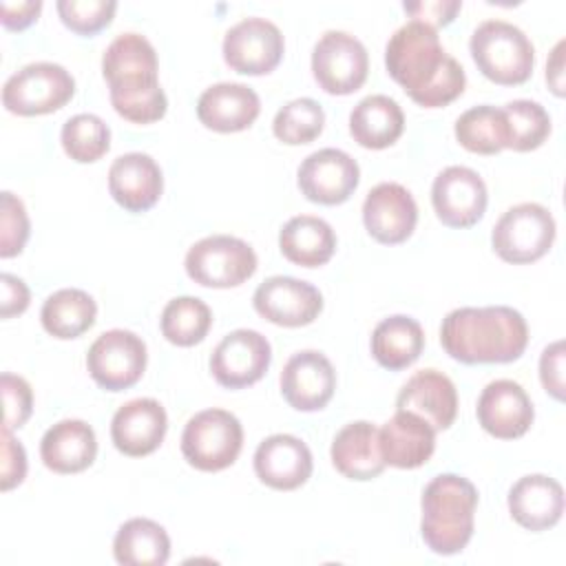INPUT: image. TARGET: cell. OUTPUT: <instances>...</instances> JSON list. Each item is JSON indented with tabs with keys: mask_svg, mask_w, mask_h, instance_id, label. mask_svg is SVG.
<instances>
[{
	"mask_svg": "<svg viewBox=\"0 0 566 566\" xmlns=\"http://www.w3.org/2000/svg\"><path fill=\"white\" fill-rule=\"evenodd\" d=\"M385 66L405 93L424 108L451 104L467 84L462 64L444 51L436 29L418 20L394 31L385 46Z\"/></svg>",
	"mask_w": 566,
	"mask_h": 566,
	"instance_id": "1",
	"label": "cell"
},
{
	"mask_svg": "<svg viewBox=\"0 0 566 566\" xmlns=\"http://www.w3.org/2000/svg\"><path fill=\"white\" fill-rule=\"evenodd\" d=\"M440 343L464 365L513 363L528 345V325L509 305L458 307L442 318Z\"/></svg>",
	"mask_w": 566,
	"mask_h": 566,
	"instance_id": "2",
	"label": "cell"
},
{
	"mask_svg": "<svg viewBox=\"0 0 566 566\" xmlns=\"http://www.w3.org/2000/svg\"><path fill=\"white\" fill-rule=\"evenodd\" d=\"M157 53L139 33L117 35L102 55L111 104L133 124H153L166 115L168 99L157 80Z\"/></svg>",
	"mask_w": 566,
	"mask_h": 566,
	"instance_id": "3",
	"label": "cell"
},
{
	"mask_svg": "<svg viewBox=\"0 0 566 566\" xmlns=\"http://www.w3.org/2000/svg\"><path fill=\"white\" fill-rule=\"evenodd\" d=\"M420 535L438 555L464 551L473 535L478 489L462 475L440 473L422 491Z\"/></svg>",
	"mask_w": 566,
	"mask_h": 566,
	"instance_id": "4",
	"label": "cell"
},
{
	"mask_svg": "<svg viewBox=\"0 0 566 566\" xmlns=\"http://www.w3.org/2000/svg\"><path fill=\"white\" fill-rule=\"evenodd\" d=\"M471 57L495 84H524L535 64V46L528 35L506 20H484L475 27L469 40Z\"/></svg>",
	"mask_w": 566,
	"mask_h": 566,
	"instance_id": "5",
	"label": "cell"
},
{
	"mask_svg": "<svg viewBox=\"0 0 566 566\" xmlns=\"http://www.w3.org/2000/svg\"><path fill=\"white\" fill-rule=\"evenodd\" d=\"M243 427L226 409L212 407L197 411L184 427L181 453L199 471L228 469L241 453Z\"/></svg>",
	"mask_w": 566,
	"mask_h": 566,
	"instance_id": "6",
	"label": "cell"
},
{
	"mask_svg": "<svg viewBox=\"0 0 566 566\" xmlns=\"http://www.w3.org/2000/svg\"><path fill=\"white\" fill-rule=\"evenodd\" d=\"M555 219L542 203L524 201L511 206L493 226L491 243L506 263H533L542 259L555 241Z\"/></svg>",
	"mask_w": 566,
	"mask_h": 566,
	"instance_id": "7",
	"label": "cell"
},
{
	"mask_svg": "<svg viewBox=\"0 0 566 566\" xmlns=\"http://www.w3.org/2000/svg\"><path fill=\"white\" fill-rule=\"evenodd\" d=\"M75 93L73 75L55 62H31L2 86V104L15 115H46L62 108Z\"/></svg>",
	"mask_w": 566,
	"mask_h": 566,
	"instance_id": "8",
	"label": "cell"
},
{
	"mask_svg": "<svg viewBox=\"0 0 566 566\" xmlns=\"http://www.w3.org/2000/svg\"><path fill=\"white\" fill-rule=\"evenodd\" d=\"M188 276L203 287H234L256 270L254 250L239 237L210 234L186 252Z\"/></svg>",
	"mask_w": 566,
	"mask_h": 566,
	"instance_id": "9",
	"label": "cell"
},
{
	"mask_svg": "<svg viewBox=\"0 0 566 566\" xmlns=\"http://www.w3.org/2000/svg\"><path fill=\"white\" fill-rule=\"evenodd\" d=\"M369 71L365 44L347 31H325L312 51V73L318 86L332 95L358 91Z\"/></svg>",
	"mask_w": 566,
	"mask_h": 566,
	"instance_id": "10",
	"label": "cell"
},
{
	"mask_svg": "<svg viewBox=\"0 0 566 566\" xmlns=\"http://www.w3.org/2000/svg\"><path fill=\"white\" fill-rule=\"evenodd\" d=\"M146 358V343L135 332L108 329L88 347L86 369L102 389L122 391L142 378Z\"/></svg>",
	"mask_w": 566,
	"mask_h": 566,
	"instance_id": "11",
	"label": "cell"
},
{
	"mask_svg": "<svg viewBox=\"0 0 566 566\" xmlns=\"http://www.w3.org/2000/svg\"><path fill=\"white\" fill-rule=\"evenodd\" d=\"M283 33L281 29L259 15L243 18L232 24L223 35V60L226 64L243 75H263L276 69L283 57Z\"/></svg>",
	"mask_w": 566,
	"mask_h": 566,
	"instance_id": "12",
	"label": "cell"
},
{
	"mask_svg": "<svg viewBox=\"0 0 566 566\" xmlns=\"http://www.w3.org/2000/svg\"><path fill=\"white\" fill-rule=\"evenodd\" d=\"M272 360L270 340L256 329H232L210 356V371L226 389H243L263 378Z\"/></svg>",
	"mask_w": 566,
	"mask_h": 566,
	"instance_id": "13",
	"label": "cell"
},
{
	"mask_svg": "<svg viewBox=\"0 0 566 566\" xmlns=\"http://www.w3.org/2000/svg\"><path fill=\"white\" fill-rule=\"evenodd\" d=\"M486 184L467 166H449L438 172L431 186L436 217L449 228H471L486 210Z\"/></svg>",
	"mask_w": 566,
	"mask_h": 566,
	"instance_id": "14",
	"label": "cell"
},
{
	"mask_svg": "<svg viewBox=\"0 0 566 566\" xmlns=\"http://www.w3.org/2000/svg\"><path fill=\"white\" fill-rule=\"evenodd\" d=\"M296 181L305 199L323 206H336L347 201L356 190L360 168L345 150L321 148L301 161Z\"/></svg>",
	"mask_w": 566,
	"mask_h": 566,
	"instance_id": "15",
	"label": "cell"
},
{
	"mask_svg": "<svg viewBox=\"0 0 566 566\" xmlns=\"http://www.w3.org/2000/svg\"><path fill=\"white\" fill-rule=\"evenodd\" d=\"M254 310L270 323L283 327L310 325L323 310V296L316 285L294 276H270L252 296Z\"/></svg>",
	"mask_w": 566,
	"mask_h": 566,
	"instance_id": "16",
	"label": "cell"
},
{
	"mask_svg": "<svg viewBox=\"0 0 566 566\" xmlns=\"http://www.w3.org/2000/svg\"><path fill=\"white\" fill-rule=\"evenodd\" d=\"M336 389L332 360L316 349H303L287 358L281 371V394L296 411L323 409Z\"/></svg>",
	"mask_w": 566,
	"mask_h": 566,
	"instance_id": "17",
	"label": "cell"
},
{
	"mask_svg": "<svg viewBox=\"0 0 566 566\" xmlns=\"http://www.w3.org/2000/svg\"><path fill=\"white\" fill-rule=\"evenodd\" d=\"M418 221V206L411 192L396 184L382 181L374 186L363 201L365 230L385 245L402 243L411 237Z\"/></svg>",
	"mask_w": 566,
	"mask_h": 566,
	"instance_id": "18",
	"label": "cell"
},
{
	"mask_svg": "<svg viewBox=\"0 0 566 566\" xmlns=\"http://www.w3.org/2000/svg\"><path fill=\"white\" fill-rule=\"evenodd\" d=\"M475 416L480 427L493 438L513 440L528 431L535 418V409L520 382L497 378L482 389Z\"/></svg>",
	"mask_w": 566,
	"mask_h": 566,
	"instance_id": "19",
	"label": "cell"
},
{
	"mask_svg": "<svg viewBox=\"0 0 566 566\" xmlns=\"http://www.w3.org/2000/svg\"><path fill=\"white\" fill-rule=\"evenodd\" d=\"M314 460L310 447L292 433H274L259 442L254 451L256 478L276 491H294L312 475Z\"/></svg>",
	"mask_w": 566,
	"mask_h": 566,
	"instance_id": "20",
	"label": "cell"
},
{
	"mask_svg": "<svg viewBox=\"0 0 566 566\" xmlns=\"http://www.w3.org/2000/svg\"><path fill=\"white\" fill-rule=\"evenodd\" d=\"M168 429L166 409L155 398H135L122 405L111 420V440L130 458L153 453Z\"/></svg>",
	"mask_w": 566,
	"mask_h": 566,
	"instance_id": "21",
	"label": "cell"
},
{
	"mask_svg": "<svg viewBox=\"0 0 566 566\" xmlns=\"http://www.w3.org/2000/svg\"><path fill=\"white\" fill-rule=\"evenodd\" d=\"M164 190L159 164L146 153L119 155L108 168V192L128 212L150 210Z\"/></svg>",
	"mask_w": 566,
	"mask_h": 566,
	"instance_id": "22",
	"label": "cell"
},
{
	"mask_svg": "<svg viewBox=\"0 0 566 566\" xmlns=\"http://www.w3.org/2000/svg\"><path fill=\"white\" fill-rule=\"evenodd\" d=\"M396 409L418 413L436 431L449 429L458 413L455 385L438 369H420L400 387Z\"/></svg>",
	"mask_w": 566,
	"mask_h": 566,
	"instance_id": "23",
	"label": "cell"
},
{
	"mask_svg": "<svg viewBox=\"0 0 566 566\" xmlns=\"http://www.w3.org/2000/svg\"><path fill=\"white\" fill-rule=\"evenodd\" d=\"M261 99L256 91L241 82H219L208 86L197 99L199 122L217 133H237L259 117Z\"/></svg>",
	"mask_w": 566,
	"mask_h": 566,
	"instance_id": "24",
	"label": "cell"
},
{
	"mask_svg": "<svg viewBox=\"0 0 566 566\" xmlns=\"http://www.w3.org/2000/svg\"><path fill=\"white\" fill-rule=\"evenodd\" d=\"M378 444L385 464L416 469L433 455L436 429L418 413L396 409V413L378 429Z\"/></svg>",
	"mask_w": 566,
	"mask_h": 566,
	"instance_id": "25",
	"label": "cell"
},
{
	"mask_svg": "<svg viewBox=\"0 0 566 566\" xmlns=\"http://www.w3.org/2000/svg\"><path fill=\"white\" fill-rule=\"evenodd\" d=\"M509 513L526 531H546L562 520L564 489L551 475H524L509 491Z\"/></svg>",
	"mask_w": 566,
	"mask_h": 566,
	"instance_id": "26",
	"label": "cell"
},
{
	"mask_svg": "<svg viewBox=\"0 0 566 566\" xmlns=\"http://www.w3.org/2000/svg\"><path fill=\"white\" fill-rule=\"evenodd\" d=\"M97 438L88 422L66 418L49 427L40 440V458L55 473H80L93 464Z\"/></svg>",
	"mask_w": 566,
	"mask_h": 566,
	"instance_id": "27",
	"label": "cell"
},
{
	"mask_svg": "<svg viewBox=\"0 0 566 566\" xmlns=\"http://www.w3.org/2000/svg\"><path fill=\"white\" fill-rule=\"evenodd\" d=\"M329 455L336 471L349 480H374L385 469L378 444V427L367 420L345 424L334 436Z\"/></svg>",
	"mask_w": 566,
	"mask_h": 566,
	"instance_id": "28",
	"label": "cell"
},
{
	"mask_svg": "<svg viewBox=\"0 0 566 566\" xmlns=\"http://www.w3.org/2000/svg\"><path fill=\"white\" fill-rule=\"evenodd\" d=\"M405 130V115L389 95H367L349 113V133L363 148H387Z\"/></svg>",
	"mask_w": 566,
	"mask_h": 566,
	"instance_id": "29",
	"label": "cell"
},
{
	"mask_svg": "<svg viewBox=\"0 0 566 566\" xmlns=\"http://www.w3.org/2000/svg\"><path fill=\"white\" fill-rule=\"evenodd\" d=\"M281 254L303 268H318L327 263L336 250V234L332 226L314 214H296L283 223L279 232Z\"/></svg>",
	"mask_w": 566,
	"mask_h": 566,
	"instance_id": "30",
	"label": "cell"
},
{
	"mask_svg": "<svg viewBox=\"0 0 566 566\" xmlns=\"http://www.w3.org/2000/svg\"><path fill=\"white\" fill-rule=\"evenodd\" d=\"M422 347V325L407 314L387 316L371 332V354L376 363L389 371H398L416 363Z\"/></svg>",
	"mask_w": 566,
	"mask_h": 566,
	"instance_id": "31",
	"label": "cell"
},
{
	"mask_svg": "<svg viewBox=\"0 0 566 566\" xmlns=\"http://www.w3.org/2000/svg\"><path fill=\"white\" fill-rule=\"evenodd\" d=\"M113 555L124 566H164L170 557V537L155 520L133 517L117 528Z\"/></svg>",
	"mask_w": 566,
	"mask_h": 566,
	"instance_id": "32",
	"label": "cell"
},
{
	"mask_svg": "<svg viewBox=\"0 0 566 566\" xmlns=\"http://www.w3.org/2000/svg\"><path fill=\"white\" fill-rule=\"evenodd\" d=\"M97 305L93 296L80 287H62L46 296L40 310L42 327L62 340L77 338L93 327Z\"/></svg>",
	"mask_w": 566,
	"mask_h": 566,
	"instance_id": "33",
	"label": "cell"
},
{
	"mask_svg": "<svg viewBox=\"0 0 566 566\" xmlns=\"http://www.w3.org/2000/svg\"><path fill=\"white\" fill-rule=\"evenodd\" d=\"M455 139L471 153L495 155L509 146V128L502 108L480 104L467 108L453 126Z\"/></svg>",
	"mask_w": 566,
	"mask_h": 566,
	"instance_id": "34",
	"label": "cell"
},
{
	"mask_svg": "<svg viewBox=\"0 0 566 566\" xmlns=\"http://www.w3.org/2000/svg\"><path fill=\"white\" fill-rule=\"evenodd\" d=\"M159 325L168 343L177 347H192L206 338L212 325V312L197 296H177L166 303Z\"/></svg>",
	"mask_w": 566,
	"mask_h": 566,
	"instance_id": "35",
	"label": "cell"
},
{
	"mask_svg": "<svg viewBox=\"0 0 566 566\" xmlns=\"http://www.w3.org/2000/svg\"><path fill=\"white\" fill-rule=\"evenodd\" d=\"M60 139L64 153L71 159L91 164L106 155L111 148V128L102 117L93 113H77L64 122Z\"/></svg>",
	"mask_w": 566,
	"mask_h": 566,
	"instance_id": "36",
	"label": "cell"
},
{
	"mask_svg": "<svg viewBox=\"0 0 566 566\" xmlns=\"http://www.w3.org/2000/svg\"><path fill=\"white\" fill-rule=\"evenodd\" d=\"M509 128L511 150L526 153L539 148L551 133V117L546 108L533 99H513L502 106Z\"/></svg>",
	"mask_w": 566,
	"mask_h": 566,
	"instance_id": "37",
	"label": "cell"
},
{
	"mask_svg": "<svg viewBox=\"0 0 566 566\" xmlns=\"http://www.w3.org/2000/svg\"><path fill=\"white\" fill-rule=\"evenodd\" d=\"M325 126V111L312 97H296L281 106L274 115L272 130L276 139L290 146L314 142Z\"/></svg>",
	"mask_w": 566,
	"mask_h": 566,
	"instance_id": "38",
	"label": "cell"
},
{
	"mask_svg": "<svg viewBox=\"0 0 566 566\" xmlns=\"http://www.w3.org/2000/svg\"><path fill=\"white\" fill-rule=\"evenodd\" d=\"M64 27L77 35H95L111 24L117 2L115 0H57L55 4Z\"/></svg>",
	"mask_w": 566,
	"mask_h": 566,
	"instance_id": "39",
	"label": "cell"
},
{
	"mask_svg": "<svg viewBox=\"0 0 566 566\" xmlns=\"http://www.w3.org/2000/svg\"><path fill=\"white\" fill-rule=\"evenodd\" d=\"M0 199V256L9 259L20 254L29 239V217L24 203L13 192L4 190Z\"/></svg>",
	"mask_w": 566,
	"mask_h": 566,
	"instance_id": "40",
	"label": "cell"
},
{
	"mask_svg": "<svg viewBox=\"0 0 566 566\" xmlns=\"http://www.w3.org/2000/svg\"><path fill=\"white\" fill-rule=\"evenodd\" d=\"M0 391H2V405H4L2 429H20L33 411L31 385L22 376L4 371L0 376Z\"/></svg>",
	"mask_w": 566,
	"mask_h": 566,
	"instance_id": "41",
	"label": "cell"
},
{
	"mask_svg": "<svg viewBox=\"0 0 566 566\" xmlns=\"http://www.w3.org/2000/svg\"><path fill=\"white\" fill-rule=\"evenodd\" d=\"M405 11L411 15V20L424 22L431 29L449 24L455 13L462 9L460 0H420V2H402Z\"/></svg>",
	"mask_w": 566,
	"mask_h": 566,
	"instance_id": "42",
	"label": "cell"
},
{
	"mask_svg": "<svg viewBox=\"0 0 566 566\" xmlns=\"http://www.w3.org/2000/svg\"><path fill=\"white\" fill-rule=\"evenodd\" d=\"M539 378L544 389L555 398L564 400V343L555 340L544 347L539 356Z\"/></svg>",
	"mask_w": 566,
	"mask_h": 566,
	"instance_id": "43",
	"label": "cell"
},
{
	"mask_svg": "<svg viewBox=\"0 0 566 566\" xmlns=\"http://www.w3.org/2000/svg\"><path fill=\"white\" fill-rule=\"evenodd\" d=\"M27 475L24 447L11 436V429H2V491L18 486Z\"/></svg>",
	"mask_w": 566,
	"mask_h": 566,
	"instance_id": "44",
	"label": "cell"
},
{
	"mask_svg": "<svg viewBox=\"0 0 566 566\" xmlns=\"http://www.w3.org/2000/svg\"><path fill=\"white\" fill-rule=\"evenodd\" d=\"M0 287H2V301H0V316L11 318L15 314H22L29 307V287L22 279L15 274L2 272L0 276Z\"/></svg>",
	"mask_w": 566,
	"mask_h": 566,
	"instance_id": "45",
	"label": "cell"
},
{
	"mask_svg": "<svg viewBox=\"0 0 566 566\" xmlns=\"http://www.w3.org/2000/svg\"><path fill=\"white\" fill-rule=\"evenodd\" d=\"M40 0H22V2H0V20L7 29L22 31L33 24L40 15Z\"/></svg>",
	"mask_w": 566,
	"mask_h": 566,
	"instance_id": "46",
	"label": "cell"
},
{
	"mask_svg": "<svg viewBox=\"0 0 566 566\" xmlns=\"http://www.w3.org/2000/svg\"><path fill=\"white\" fill-rule=\"evenodd\" d=\"M562 49H564V40H559V42L555 44L553 55H551V60L546 62V80H548V84H551V88H553V93H555V95H564V73H562L564 64H562Z\"/></svg>",
	"mask_w": 566,
	"mask_h": 566,
	"instance_id": "47",
	"label": "cell"
}]
</instances>
